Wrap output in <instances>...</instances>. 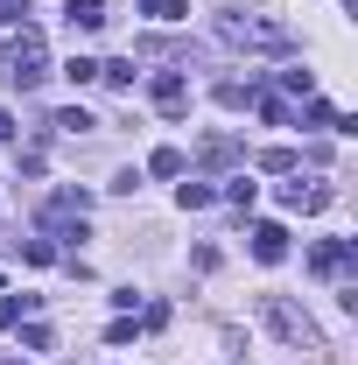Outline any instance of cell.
<instances>
[{
    "label": "cell",
    "mask_w": 358,
    "mask_h": 365,
    "mask_svg": "<svg viewBox=\"0 0 358 365\" xmlns=\"http://www.w3.org/2000/svg\"><path fill=\"white\" fill-rule=\"evenodd\" d=\"M260 317H267L274 337H288V344H310V351H316V323L302 317V309H288L281 295H267V302H260Z\"/></svg>",
    "instance_id": "cell-1"
},
{
    "label": "cell",
    "mask_w": 358,
    "mask_h": 365,
    "mask_svg": "<svg viewBox=\"0 0 358 365\" xmlns=\"http://www.w3.org/2000/svg\"><path fill=\"white\" fill-rule=\"evenodd\" d=\"M49 71H43V36H36V29H21V36H14V85L29 91V85H43Z\"/></svg>",
    "instance_id": "cell-2"
},
{
    "label": "cell",
    "mask_w": 358,
    "mask_h": 365,
    "mask_svg": "<svg viewBox=\"0 0 358 365\" xmlns=\"http://www.w3.org/2000/svg\"><path fill=\"white\" fill-rule=\"evenodd\" d=\"M253 260H267V267L288 260V232H281V225H253Z\"/></svg>",
    "instance_id": "cell-3"
},
{
    "label": "cell",
    "mask_w": 358,
    "mask_h": 365,
    "mask_svg": "<svg viewBox=\"0 0 358 365\" xmlns=\"http://www.w3.org/2000/svg\"><path fill=\"white\" fill-rule=\"evenodd\" d=\"M310 267H316V274H337V267H352V239H323V246L310 253Z\"/></svg>",
    "instance_id": "cell-4"
},
{
    "label": "cell",
    "mask_w": 358,
    "mask_h": 365,
    "mask_svg": "<svg viewBox=\"0 0 358 365\" xmlns=\"http://www.w3.org/2000/svg\"><path fill=\"white\" fill-rule=\"evenodd\" d=\"M63 14H71V29H78V36H91V29L106 21V0H63Z\"/></svg>",
    "instance_id": "cell-5"
},
{
    "label": "cell",
    "mask_w": 358,
    "mask_h": 365,
    "mask_svg": "<svg viewBox=\"0 0 358 365\" xmlns=\"http://www.w3.org/2000/svg\"><path fill=\"white\" fill-rule=\"evenodd\" d=\"M183 98H190V85H183L176 71H169V78H155V106H162V113H183Z\"/></svg>",
    "instance_id": "cell-6"
},
{
    "label": "cell",
    "mask_w": 358,
    "mask_h": 365,
    "mask_svg": "<svg viewBox=\"0 0 358 365\" xmlns=\"http://www.w3.org/2000/svg\"><path fill=\"white\" fill-rule=\"evenodd\" d=\"M148 169H155V176H183V148H155Z\"/></svg>",
    "instance_id": "cell-7"
},
{
    "label": "cell",
    "mask_w": 358,
    "mask_h": 365,
    "mask_svg": "<svg viewBox=\"0 0 358 365\" xmlns=\"http://www.w3.org/2000/svg\"><path fill=\"white\" fill-rule=\"evenodd\" d=\"M140 7H148L155 21H183V14H190V0H140Z\"/></svg>",
    "instance_id": "cell-8"
},
{
    "label": "cell",
    "mask_w": 358,
    "mask_h": 365,
    "mask_svg": "<svg viewBox=\"0 0 358 365\" xmlns=\"http://www.w3.org/2000/svg\"><path fill=\"white\" fill-rule=\"evenodd\" d=\"M98 78H106V85H134L140 71H134V63H127V56H120V63H98Z\"/></svg>",
    "instance_id": "cell-9"
},
{
    "label": "cell",
    "mask_w": 358,
    "mask_h": 365,
    "mask_svg": "<svg viewBox=\"0 0 358 365\" xmlns=\"http://www.w3.org/2000/svg\"><path fill=\"white\" fill-rule=\"evenodd\" d=\"M176 204H183V211H204V204H211V190H204V182H183Z\"/></svg>",
    "instance_id": "cell-10"
},
{
    "label": "cell",
    "mask_w": 358,
    "mask_h": 365,
    "mask_svg": "<svg viewBox=\"0 0 358 365\" xmlns=\"http://www.w3.org/2000/svg\"><path fill=\"white\" fill-rule=\"evenodd\" d=\"M63 78H71V85H91V78H98V63H91V56H71V63H63Z\"/></svg>",
    "instance_id": "cell-11"
},
{
    "label": "cell",
    "mask_w": 358,
    "mask_h": 365,
    "mask_svg": "<svg viewBox=\"0 0 358 365\" xmlns=\"http://www.w3.org/2000/svg\"><path fill=\"white\" fill-rule=\"evenodd\" d=\"M310 127H337V134H344V120H337V106H323V98L310 106Z\"/></svg>",
    "instance_id": "cell-12"
},
{
    "label": "cell",
    "mask_w": 358,
    "mask_h": 365,
    "mask_svg": "<svg viewBox=\"0 0 358 365\" xmlns=\"http://www.w3.org/2000/svg\"><path fill=\"white\" fill-rule=\"evenodd\" d=\"M21 127H14V113H0V140H14Z\"/></svg>",
    "instance_id": "cell-13"
}]
</instances>
